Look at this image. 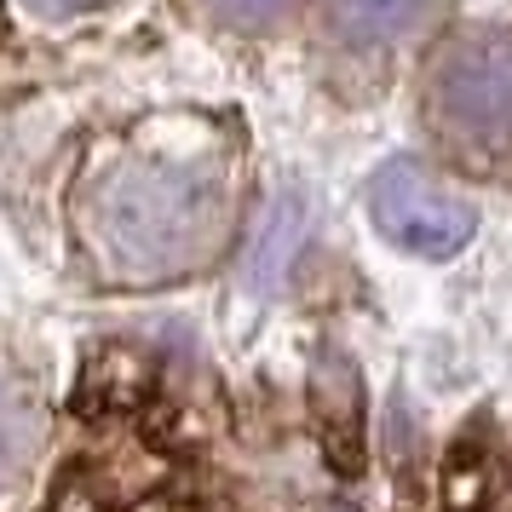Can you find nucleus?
<instances>
[{"label": "nucleus", "mask_w": 512, "mask_h": 512, "mask_svg": "<svg viewBox=\"0 0 512 512\" xmlns=\"http://www.w3.org/2000/svg\"><path fill=\"white\" fill-rule=\"evenodd\" d=\"M219 190L208 173L173 162H133L87 196V236L116 277H167L208 248Z\"/></svg>", "instance_id": "f257e3e1"}, {"label": "nucleus", "mask_w": 512, "mask_h": 512, "mask_svg": "<svg viewBox=\"0 0 512 512\" xmlns=\"http://www.w3.org/2000/svg\"><path fill=\"white\" fill-rule=\"evenodd\" d=\"M374 225L386 242L426 259H449L472 242V208L455 190H443L420 162H386L369 190Z\"/></svg>", "instance_id": "f03ea898"}, {"label": "nucleus", "mask_w": 512, "mask_h": 512, "mask_svg": "<svg viewBox=\"0 0 512 512\" xmlns=\"http://www.w3.org/2000/svg\"><path fill=\"white\" fill-rule=\"evenodd\" d=\"M438 110L472 139H507L512 133V41L478 35L449 52L438 70Z\"/></svg>", "instance_id": "7ed1b4c3"}, {"label": "nucleus", "mask_w": 512, "mask_h": 512, "mask_svg": "<svg viewBox=\"0 0 512 512\" xmlns=\"http://www.w3.org/2000/svg\"><path fill=\"white\" fill-rule=\"evenodd\" d=\"M300 242H305V208L288 196V202H277V208L265 213V225H259L254 254H248V277H254L259 288H265V282H282V271L300 254Z\"/></svg>", "instance_id": "20e7f679"}, {"label": "nucleus", "mask_w": 512, "mask_h": 512, "mask_svg": "<svg viewBox=\"0 0 512 512\" xmlns=\"http://www.w3.org/2000/svg\"><path fill=\"white\" fill-rule=\"evenodd\" d=\"M432 0H328L334 29L351 41H392L403 29H415L426 18Z\"/></svg>", "instance_id": "39448f33"}, {"label": "nucleus", "mask_w": 512, "mask_h": 512, "mask_svg": "<svg viewBox=\"0 0 512 512\" xmlns=\"http://www.w3.org/2000/svg\"><path fill=\"white\" fill-rule=\"evenodd\" d=\"M24 449H29V409H18L12 397H0V484L18 472Z\"/></svg>", "instance_id": "423d86ee"}, {"label": "nucleus", "mask_w": 512, "mask_h": 512, "mask_svg": "<svg viewBox=\"0 0 512 512\" xmlns=\"http://www.w3.org/2000/svg\"><path fill=\"white\" fill-rule=\"evenodd\" d=\"M213 12H225V18H236V24H254V18H271L282 0H208Z\"/></svg>", "instance_id": "0eeeda50"}]
</instances>
